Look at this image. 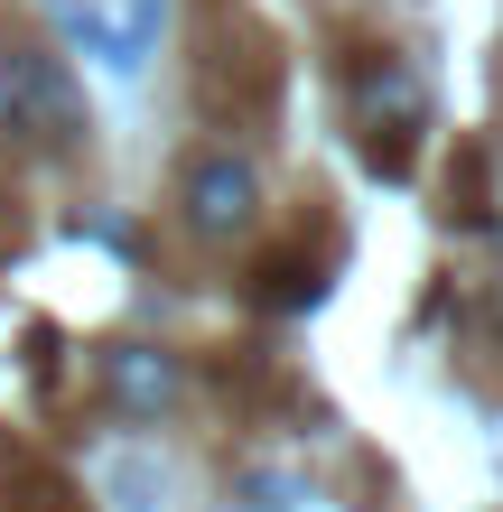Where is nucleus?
Here are the masks:
<instances>
[{
	"instance_id": "nucleus-1",
	"label": "nucleus",
	"mask_w": 503,
	"mask_h": 512,
	"mask_svg": "<svg viewBox=\"0 0 503 512\" xmlns=\"http://www.w3.org/2000/svg\"><path fill=\"white\" fill-rule=\"evenodd\" d=\"M0 103H10V131L19 140H56V149L84 140V94H75L66 56H38V47L0 56Z\"/></svg>"
},
{
	"instance_id": "nucleus-2",
	"label": "nucleus",
	"mask_w": 503,
	"mask_h": 512,
	"mask_svg": "<svg viewBox=\"0 0 503 512\" xmlns=\"http://www.w3.org/2000/svg\"><path fill=\"white\" fill-rule=\"evenodd\" d=\"M177 196H187V224L205 233V243H243L252 215H261V177H252V159H233V149H205V159H187Z\"/></svg>"
},
{
	"instance_id": "nucleus-3",
	"label": "nucleus",
	"mask_w": 503,
	"mask_h": 512,
	"mask_svg": "<svg viewBox=\"0 0 503 512\" xmlns=\"http://www.w3.org/2000/svg\"><path fill=\"white\" fill-rule=\"evenodd\" d=\"M159 28H168V0H131V10H122V0H112V10H84V0H66V38L94 47L122 84L159 56Z\"/></svg>"
},
{
	"instance_id": "nucleus-4",
	"label": "nucleus",
	"mask_w": 503,
	"mask_h": 512,
	"mask_svg": "<svg viewBox=\"0 0 503 512\" xmlns=\"http://www.w3.org/2000/svg\"><path fill=\"white\" fill-rule=\"evenodd\" d=\"M103 382H112V401H122L131 419H168V410H177V391H187V373H177V354H168V345H112Z\"/></svg>"
},
{
	"instance_id": "nucleus-5",
	"label": "nucleus",
	"mask_w": 503,
	"mask_h": 512,
	"mask_svg": "<svg viewBox=\"0 0 503 512\" xmlns=\"http://www.w3.org/2000/svg\"><path fill=\"white\" fill-rule=\"evenodd\" d=\"M327 298V261L317 252H261L252 261V308H271V317H299Z\"/></svg>"
},
{
	"instance_id": "nucleus-6",
	"label": "nucleus",
	"mask_w": 503,
	"mask_h": 512,
	"mask_svg": "<svg viewBox=\"0 0 503 512\" xmlns=\"http://www.w3.org/2000/svg\"><path fill=\"white\" fill-rule=\"evenodd\" d=\"M354 112H364V122H401V112H420V84L373 56V66H354Z\"/></svg>"
}]
</instances>
